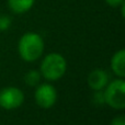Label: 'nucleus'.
Listing matches in <instances>:
<instances>
[{"mask_svg":"<svg viewBox=\"0 0 125 125\" xmlns=\"http://www.w3.org/2000/svg\"><path fill=\"white\" fill-rule=\"evenodd\" d=\"M34 99L39 106L43 109H50L56 103L57 91L52 84L42 83L35 90Z\"/></svg>","mask_w":125,"mask_h":125,"instance_id":"5","label":"nucleus"},{"mask_svg":"<svg viewBox=\"0 0 125 125\" xmlns=\"http://www.w3.org/2000/svg\"><path fill=\"white\" fill-rule=\"evenodd\" d=\"M67 69V62L64 56L58 53H51L46 55L41 62L40 73L50 81L61 79Z\"/></svg>","mask_w":125,"mask_h":125,"instance_id":"2","label":"nucleus"},{"mask_svg":"<svg viewBox=\"0 0 125 125\" xmlns=\"http://www.w3.org/2000/svg\"><path fill=\"white\" fill-rule=\"evenodd\" d=\"M35 0H8L9 8L14 13H25L33 7Z\"/></svg>","mask_w":125,"mask_h":125,"instance_id":"8","label":"nucleus"},{"mask_svg":"<svg viewBox=\"0 0 125 125\" xmlns=\"http://www.w3.org/2000/svg\"><path fill=\"white\" fill-rule=\"evenodd\" d=\"M111 125H125V117L124 115H119L114 117L111 122Z\"/></svg>","mask_w":125,"mask_h":125,"instance_id":"12","label":"nucleus"},{"mask_svg":"<svg viewBox=\"0 0 125 125\" xmlns=\"http://www.w3.org/2000/svg\"><path fill=\"white\" fill-rule=\"evenodd\" d=\"M18 52L23 61L32 62L42 56L44 52V41L37 33H25L20 39L18 44Z\"/></svg>","mask_w":125,"mask_h":125,"instance_id":"1","label":"nucleus"},{"mask_svg":"<svg viewBox=\"0 0 125 125\" xmlns=\"http://www.w3.org/2000/svg\"><path fill=\"white\" fill-rule=\"evenodd\" d=\"M41 80V73L37 70H30L24 76V81L29 86H37Z\"/></svg>","mask_w":125,"mask_h":125,"instance_id":"9","label":"nucleus"},{"mask_svg":"<svg viewBox=\"0 0 125 125\" xmlns=\"http://www.w3.org/2000/svg\"><path fill=\"white\" fill-rule=\"evenodd\" d=\"M11 25V19L9 15L1 14L0 15V31H7Z\"/></svg>","mask_w":125,"mask_h":125,"instance_id":"10","label":"nucleus"},{"mask_svg":"<svg viewBox=\"0 0 125 125\" xmlns=\"http://www.w3.org/2000/svg\"><path fill=\"white\" fill-rule=\"evenodd\" d=\"M105 2L109 4L110 7H113V8H117L120 7L122 3H124V0H105Z\"/></svg>","mask_w":125,"mask_h":125,"instance_id":"13","label":"nucleus"},{"mask_svg":"<svg viewBox=\"0 0 125 125\" xmlns=\"http://www.w3.org/2000/svg\"><path fill=\"white\" fill-rule=\"evenodd\" d=\"M93 101H94L97 104H103V103H105V102H104V94H103V91H102V90H98V91H95L94 95H93Z\"/></svg>","mask_w":125,"mask_h":125,"instance_id":"11","label":"nucleus"},{"mask_svg":"<svg viewBox=\"0 0 125 125\" xmlns=\"http://www.w3.org/2000/svg\"><path fill=\"white\" fill-rule=\"evenodd\" d=\"M24 102V94L17 87H7L0 90V106L4 110H13Z\"/></svg>","mask_w":125,"mask_h":125,"instance_id":"4","label":"nucleus"},{"mask_svg":"<svg viewBox=\"0 0 125 125\" xmlns=\"http://www.w3.org/2000/svg\"><path fill=\"white\" fill-rule=\"evenodd\" d=\"M111 68L119 78L125 77V51L123 48L113 55L111 59Z\"/></svg>","mask_w":125,"mask_h":125,"instance_id":"7","label":"nucleus"},{"mask_svg":"<svg viewBox=\"0 0 125 125\" xmlns=\"http://www.w3.org/2000/svg\"><path fill=\"white\" fill-rule=\"evenodd\" d=\"M88 86L90 87L92 90L98 91L102 90L106 87L109 81V76L106 71L102 70V69H94L91 71L88 76Z\"/></svg>","mask_w":125,"mask_h":125,"instance_id":"6","label":"nucleus"},{"mask_svg":"<svg viewBox=\"0 0 125 125\" xmlns=\"http://www.w3.org/2000/svg\"><path fill=\"white\" fill-rule=\"evenodd\" d=\"M104 102L115 110H123L125 108V80L119 78L106 84L103 91Z\"/></svg>","mask_w":125,"mask_h":125,"instance_id":"3","label":"nucleus"}]
</instances>
